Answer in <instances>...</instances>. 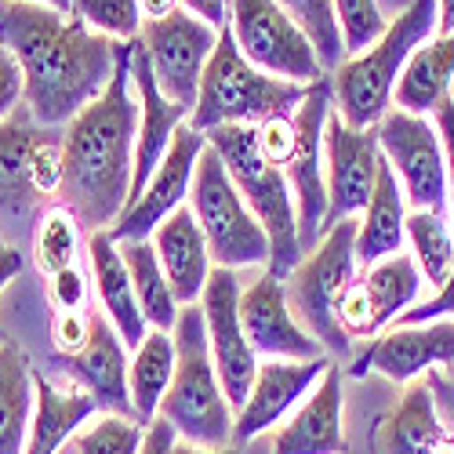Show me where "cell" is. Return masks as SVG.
Here are the masks:
<instances>
[{"mask_svg":"<svg viewBox=\"0 0 454 454\" xmlns=\"http://www.w3.org/2000/svg\"><path fill=\"white\" fill-rule=\"evenodd\" d=\"M0 48L19 66L26 95L22 106L41 128L69 124L113 81L124 44L88 29L66 15L29 0H0Z\"/></svg>","mask_w":454,"mask_h":454,"instance_id":"1","label":"cell"},{"mask_svg":"<svg viewBox=\"0 0 454 454\" xmlns=\"http://www.w3.org/2000/svg\"><path fill=\"white\" fill-rule=\"evenodd\" d=\"M131 41L121 51L109 88L84 106L62 131L59 200L77 215L81 230H109L131 200L138 95H131Z\"/></svg>","mask_w":454,"mask_h":454,"instance_id":"2","label":"cell"},{"mask_svg":"<svg viewBox=\"0 0 454 454\" xmlns=\"http://www.w3.org/2000/svg\"><path fill=\"white\" fill-rule=\"evenodd\" d=\"M436 22H440L436 0H411L367 51L338 66L331 73V98L338 117L360 131L378 128V121L393 109L407 59L433 41Z\"/></svg>","mask_w":454,"mask_h":454,"instance_id":"3","label":"cell"},{"mask_svg":"<svg viewBox=\"0 0 454 454\" xmlns=\"http://www.w3.org/2000/svg\"><path fill=\"white\" fill-rule=\"evenodd\" d=\"M171 338H175V378L164 393L157 419H164L175 429V436L185 443L230 447L237 411L225 400V389L218 382L200 301L178 309Z\"/></svg>","mask_w":454,"mask_h":454,"instance_id":"4","label":"cell"},{"mask_svg":"<svg viewBox=\"0 0 454 454\" xmlns=\"http://www.w3.org/2000/svg\"><path fill=\"white\" fill-rule=\"evenodd\" d=\"M306 95H309V84H291V81H280V77L254 69L240 55L233 29L225 26L218 33V44L200 77V95H197L193 113H189V124L204 135L225 124L258 128L273 117H291Z\"/></svg>","mask_w":454,"mask_h":454,"instance_id":"5","label":"cell"},{"mask_svg":"<svg viewBox=\"0 0 454 454\" xmlns=\"http://www.w3.org/2000/svg\"><path fill=\"white\" fill-rule=\"evenodd\" d=\"M207 145L222 157L225 171H230L233 185L240 189L244 204L251 215L262 222V230L270 233V273L287 280V273L301 262V244H298V215H294V193L287 185V175L270 164L258 149L254 128L244 124H225L207 131Z\"/></svg>","mask_w":454,"mask_h":454,"instance_id":"6","label":"cell"},{"mask_svg":"<svg viewBox=\"0 0 454 454\" xmlns=\"http://www.w3.org/2000/svg\"><path fill=\"white\" fill-rule=\"evenodd\" d=\"M356 218H342L338 225H331L320 244L309 254H301V262L284 280L294 320L334 356H349L353 346L346 331L338 327V301L356 280Z\"/></svg>","mask_w":454,"mask_h":454,"instance_id":"7","label":"cell"},{"mask_svg":"<svg viewBox=\"0 0 454 454\" xmlns=\"http://www.w3.org/2000/svg\"><path fill=\"white\" fill-rule=\"evenodd\" d=\"M189 211L200 222L207 237L211 262L222 270H244V266H270V233L244 204L240 189L233 185L222 157L211 145H204L197 178L189 189Z\"/></svg>","mask_w":454,"mask_h":454,"instance_id":"8","label":"cell"},{"mask_svg":"<svg viewBox=\"0 0 454 454\" xmlns=\"http://www.w3.org/2000/svg\"><path fill=\"white\" fill-rule=\"evenodd\" d=\"M230 29L240 55L270 77L291 84H317L327 77L309 36L277 0H230Z\"/></svg>","mask_w":454,"mask_h":454,"instance_id":"9","label":"cell"},{"mask_svg":"<svg viewBox=\"0 0 454 454\" xmlns=\"http://www.w3.org/2000/svg\"><path fill=\"white\" fill-rule=\"evenodd\" d=\"M378 145H382V157L393 164L411 211L443 215L450 200V171L440 128H433L426 117H414V113L389 109L378 121Z\"/></svg>","mask_w":454,"mask_h":454,"instance_id":"10","label":"cell"},{"mask_svg":"<svg viewBox=\"0 0 454 454\" xmlns=\"http://www.w3.org/2000/svg\"><path fill=\"white\" fill-rule=\"evenodd\" d=\"M138 44H142L149 66H153L160 91L185 113H193L197 95H200V77L207 69L215 44H218V29L178 4L164 19L142 22Z\"/></svg>","mask_w":454,"mask_h":454,"instance_id":"11","label":"cell"},{"mask_svg":"<svg viewBox=\"0 0 454 454\" xmlns=\"http://www.w3.org/2000/svg\"><path fill=\"white\" fill-rule=\"evenodd\" d=\"M334 109L331 77L309 84V95L294 109V153L284 168L287 185L294 193L298 215V244L301 251H313L324 237L327 218V185H324V128Z\"/></svg>","mask_w":454,"mask_h":454,"instance_id":"12","label":"cell"},{"mask_svg":"<svg viewBox=\"0 0 454 454\" xmlns=\"http://www.w3.org/2000/svg\"><path fill=\"white\" fill-rule=\"evenodd\" d=\"M422 291L419 262L407 251H396L374 266H364V273L349 284V291L338 301V327L346 338H378L386 327H393Z\"/></svg>","mask_w":454,"mask_h":454,"instance_id":"13","label":"cell"},{"mask_svg":"<svg viewBox=\"0 0 454 454\" xmlns=\"http://www.w3.org/2000/svg\"><path fill=\"white\" fill-rule=\"evenodd\" d=\"M240 277L237 270L215 266L207 277V287L200 294V309L207 324V346L215 356L218 382L225 389V400L233 403V411L244 407L251 382L258 374V353L251 349L244 324H240Z\"/></svg>","mask_w":454,"mask_h":454,"instance_id":"14","label":"cell"},{"mask_svg":"<svg viewBox=\"0 0 454 454\" xmlns=\"http://www.w3.org/2000/svg\"><path fill=\"white\" fill-rule=\"evenodd\" d=\"M378 164H382V145H378V128H349L331 109L324 128V185H327V218L324 233L342 218H356L371 193Z\"/></svg>","mask_w":454,"mask_h":454,"instance_id":"15","label":"cell"},{"mask_svg":"<svg viewBox=\"0 0 454 454\" xmlns=\"http://www.w3.org/2000/svg\"><path fill=\"white\" fill-rule=\"evenodd\" d=\"M207 145V135L197 131L193 124H182L175 131V142L168 149V157L160 160V168L153 171V178L145 182V189L138 193V200H131L124 207V215L109 225V237L113 240H149L153 230L182 207V200L189 197L193 189V178H197V164H200V153Z\"/></svg>","mask_w":454,"mask_h":454,"instance_id":"16","label":"cell"},{"mask_svg":"<svg viewBox=\"0 0 454 454\" xmlns=\"http://www.w3.org/2000/svg\"><path fill=\"white\" fill-rule=\"evenodd\" d=\"M440 364H454V320H429V324H393L371 346L353 360L349 374L364 378L367 371L386 374L389 382L403 386L422 371H433Z\"/></svg>","mask_w":454,"mask_h":454,"instance_id":"17","label":"cell"},{"mask_svg":"<svg viewBox=\"0 0 454 454\" xmlns=\"http://www.w3.org/2000/svg\"><path fill=\"white\" fill-rule=\"evenodd\" d=\"M240 324L254 353L270 360H317L327 356V349L317 342L309 331H301L294 320L284 280L273 277L270 270L262 273L251 287L240 291Z\"/></svg>","mask_w":454,"mask_h":454,"instance_id":"18","label":"cell"},{"mask_svg":"<svg viewBox=\"0 0 454 454\" xmlns=\"http://www.w3.org/2000/svg\"><path fill=\"white\" fill-rule=\"evenodd\" d=\"M331 356H317V360H270L258 364V374L251 382V393L244 400V407L237 411V426H233V440L247 443L251 436L266 433L270 426H277L284 414L317 389V382L327 374Z\"/></svg>","mask_w":454,"mask_h":454,"instance_id":"19","label":"cell"},{"mask_svg":"<svg viewBox=\"0 0 454 454\" xmlns=\"http://www.w3.org/2000/svg\"><path fill=\"white\" fill-rule=\"evenodd\" d=\"M131 84L138 95V142H135V178H131V200H138V193L145 189V182L153 178V171L160 168V160L168 157V149L175 142V131L189 121V113L182 106H175L157 77L153 66H149L138 36L131 41ZM128 200V204H131Z\"/></svg>","mask_w":454,"mask_h":454,"instance_id":"20","label":"cell"},{"mask_svg":"<svg viewBox=\"0 0 454 454\" xmlns=\"http://www.w3.org/2000/svg\"><path fill=\"white\" fill-rule=\"evenodd\" d=\"M124 338L117 334L106 320V313H95L91 320V338L88 346L66 360V374L69 382L84 389L102 414H124V419H135V407H131V393H128V367L131 360L124 356ZM138 422V419H135Z\"/></svg>","mask_w":454,"mask_h":454,"instance_id":"21","label":"cell"},{"mask_svg":"<svg viewBox=\"0 0 454 454\" xmlns=\"http://www.w3.org/2000/svg\"><path fill=\"white\" fill-rule=\"evenodd\" d=\"M153 247L164 266V277L175 291L178 306H197L207 277H211V251H207V237L200 230V222L193 218L189 204H182L175 215H168L157 230H153Z\"/></svg>","mask_w":454,"mask_h":454,"instance_id":"22","label":"cell"},{"mask_svg":"<svg viewBox=\"0 0 454 454\" xmlns=\"http://www.w3.org/2000/svg\"><path fill=\"white\" fill-rule=\"evenodd\" d=\"M273 454H346L342 433V371L338 364L317 382L309 400L301 403L287 426L273 436Z\"/></svg>","mask_w":454,"mask_h":454,"instance_id":"23","label":"cell"},{"mask_svg":"<svg viewBox=\"0 0 454 454\" xmlns=\"http://www.w3.org/2000/svg\"><path fill=\"white\" fill-rule=\"evenodd\" d=\"M88 266H91V284H95V294H98V306H102L106 320L117 327L124 346L135 353L145 342L149 324L138 309L135 284H131V273L124 266L121 244L109 237V230H95L88 237Z\"/></svg>","mask_w":454,"mask_h":454,"instance_id":"24","label":"cell"},{"mask_svg":"<svg viewBox=\"0 0 454 454\" xmlns=\"http://www.w3.org/2000/svg\"><path fill=\"white\" fill-rule=\"evenodd\" d=\"M91 414H98V403L84 389H59L48 374L33 371V422L26 436V454H59V447Z\"/></svg>","mask_w":454,"mask_h":454,"instance_id":"25","label":"cell"},{"mask_svg":"<svg viewBox=\"0 0 454 454\" xmlns=\"http://www.w3.org/2000/svg\"><path fill=\"white\" fill-rule=\"evenodd\" d=\"M48 138V128L33 124L29 113L0 121V218L29 215L36 200H44L33 185V153Z\"/></svg>","mask_w":454,"mask_h":454,"instance_id":"26","label":"cell"},{"mask_svg":"<svg viewBox=\"0 0 454 454\" xmlns=\"http://www.w3.org/2000/svg\"><path fill=\"white\" fill-rule=\"evenodd\" d=\"M403 185L393 171V164L382 157L374 178V193L364 207L360 230H356V262L374 266L389 254H396L407 240V215H403Z\"/></svg>","mask_w":454,"mask_h":454,"instance_id":"27","label":"cell"},{"mask_svg":"<svg viewBox=\"0 0 454 454\" xmlns=\"http://www.w3.org/2000/svg\"><path fill=\"white\" fill-rule=\"evenodd\" d=\"M447 440L429 382H414L378 426V454H436Z\"/></svg>","mask_w":454,"mask_h":454,"instance_id":"28","label":"cell"},{"mask_svg":"<svg viewBox=\"0 0 454 454\" xmlns=\"http://www.w3.org/2000/svg\"><path fill=\"white\" fill-rule=\"evenodd\" d=\"M454 84V33H443L436 41L422 44L403 66V77L396 84V109L426 117L450 98Z\"/></svg>","mask_w":454,"mask_h":454,"instance_id":"29","label":"cell"},{"mask_svg":"<svg viewBox=\"0 0 454 454\" xmlns=\"http://www.w3.org/2000/svg\"><path fill=\"white\" fill-rule=\"evenodd\" d=\"M33 422V367L26 349L0 342V454H26Z\"/></svg>","mask_w":454,"mask_h":454,"instance_id":"30","label":"cell"},{"mask_svg":"<svg viewBox=\"0 0 454 454\" xmlns=\"http://www.w3.org/2000/svg\"><path fill=\"white\" fill-rule=\"evenodd\" d=\"M171 378H175V338H171V331L149 327L145 342L135 349L131 367H128V393H131L135 419L142 426L157 422Z\"/></svg>","mask_w":454,"mask_h":454,"instance_id":"31","label":"cell"},{"mask_svg":"<svg viewBox=\"0 0 454 454\" xmlns=\"http://www.w3.org/2000/svg\"><path fill=\"white\" fill-rule=\"evenodd\" d=\"M121 254H124V266L131 273L135 298H138V309H142L145 324L153 331H175L182 306L175 301V291L164 277L153 240H121Z\"/></svg>","mask_w":454,"mask_h":454,"instance_id":"32","label":"cell"},{"mask_svg":"<svg viewBox=\"0 0 454 454\" xmlns=\"http://www.w3.org/2000/svg\"><path fill=\"white\" fill-rule=\"evenodd\" d=\"M81 222L69 207L55 204L36 215V230H33V258L36 270L44 277H55L69 266H81Z\"/></svg>","mask_w":454,"mask_h":454,"instance_id":"33","label":"cell"},{"mask_svg":"<svg viewBox=\"0 0 454 454\" xmlns=\"http://www.w3.org/2000/svg\"><path fill=\"white\" fill-rule=\"evenodd\" d=\"M407 240H411V251H414V262H419L422 280L440 291L454 273V237L447 230L443 215L411 211L407 215Z\"/></svg>","mask_w":454,"mask_h":454,"instance_id":"34","label":"cell"},{"mask_svg":"<svg viewBox=\"0 0 454 454\" xmlns=\"http://www.w3.org/2000/svg\"><path fill=\"white\" fill-rule=\"evenodd\" d=\"M277 4L301 26V33L309 36V44L324 66V73H331L342 66L346 59V41H342V26H338V12L334 0H277Z\"/></svg>","mask_w":454,"mask_h":454,"instance_id":"35","label":"cell"},{"mask_svg":"<svg viewBox=\"0 0 454 454\" xmlns=\"http://www.w3.org/2000/svg\"><path fill=\"white\" fill-rule=\"evenodd\" d=\"M88 29L109 36V41H135L142 29V0H73V12Z\"/></svg>","mask_w":454,"mask_h":454,"instance_id":"36","label":"cell"},{"mask_svg":"<svg viewBox=\"0 0 454 454\" xmlns=\"http://www.w3.org/2000/svg\"><path fill=\"white\" fill-rule=\"evenodd\" d=\"M436 128H440V138H443L447 171H450V200H454V102H450V98L436 109ZM443 317L454 320V273H450V280H447L429 301H422V306L407 309L396 324H429V320H443Z\"/></svg>","mask_w":454,"mask_h":454,"instance_id":"37","label":"cell"},{"mask_svg":"<svg viewBox=\"0 0 454 454\" xmlns=\"http://www.w3.org/2000/svg\"><path fill=\"white\" fill-rule=\"evenodd\" d=\"M145 443V426L124 414H102V419L77 436V454H138Z\"/></svg>","mask_w":454,"mask_h":454,"instance_id":"38","label":"cell"},{"mask_svg":"<svg viewBox=\"0 0 454 454\" xmlns=\"http://www.w3.org/2000/svg\"><path fill=\"white\" fill-rule=\"evenodd\" d=\"M334 12H338V26H342L346 55L367 51L389 26L378 0H334Z\"/></svg>","mask_w":454,"mask_h":454,"instance_id":"39","label":"cell"},{"mask_svg":"<svg viewBox=\"0 0 454 454\" xmlns=\"http://www.w3.org/2000/svg\"><path fill=\"white\" fill-rule=\"evenodd\" d=\"M91 320L95 313L91 309H81V313H55L51 317V346L59 356H77L84 346H88V338H91Z\"/></svg>","mask_w":454,"mask_h":454,"instance_id":"40","label":"cell"},{"mask_svg":"<svg viewBox=\"0 0 454 454\" xmlns=\"http://www.w3.org/2000/svg\"><path fill=\"white\" fill-rule=\"evenodd\" d=\"M88 277L81 266H69L55 277H48V298H51V306L55 313H81L88 309Z\"/></svg>","mask_w":454,"mask_h":454,"instance_id":"41","label":"cell"},{"mask_svg":"<svg viewBox=\"0 0 454 454\" xmlns=\"http://www.w3.org/2000/svg\"><path fill=\"white\" fill-rule=\"evenodd\" d=\"M254 135H258L262 157L284 171L287 160H291V153H294V113H291V117H273L266 124H258Z\"/></svg>","mask_w":454,"mask_h":454,"instance_id":"42","label":"cell"},{"mask_svg":"<svg viewBox=\"0 0 454 454\" xmlns=\"http://www.w3.org/2000/svg\"><path fill=\"white\" fill-rule=\"evenodd\" d=\"M22 95H26L22 66H19V59L8 48H0V121H8L12 113L19 109Z\"/></svg>","mask_w":454,"mask_h":454,"instance_id":"43","label":"cell"},{"mask_svg":"<svg viewBox=\"0 0 454 454\" xmlns=\"http://www.w3.org/2000/svg\"><path fill=\"white\" fill-rule=\"evenodd\" d=\"M426 382L433 389V400H436V411H440V422L443 429L454 436V378L450 374H440L436 367L426 371Z\"/></svg>","mask_w":454,"mask_h":454,"instance_id":"44","label":"cell"},{"mask_svg":"<svg viewBox=\"0 0 454 454\" xmlns=\"http://www.w3.org/2000/svg\"><path fill=\"white\" fill-rule=\"evenodd\" d=\"M185 12H193L197 19H204L207 26H215L218 33L230 26V0H178Z\"/></svg>","mask_w":454,"mask_h":454,"instance_id":"45","label":"cell"},{"mask_svg":"<svg viewBox=\"0 0 454 454\" xmlns=\"http://www.w3.org/2000/svg\"><path fill=\"white\" fill-rule=\"evenodd\" d=\"M175 429L164 422V419H157L153 426H145V443H142V450L138 454H171V447H175Z\"/></svg>","mask_w":454,"mask_h":454,"instance_id":"46","label":"cell"},{"mask_svg":"<svg viewBox=\"0 0 454 454\" xmlns=\"http://www.w3.org/2000/svg\"><path fill=\"white\" fill-rule=\"evenodd\" d=\"M19 273H22V251L0 237V294H4V287H8Z\"/></svg>","mask_w":454,"mask_h":454,"instance_id":"47","label":"cell"},{"mask_svg":"<svg viewBox=\"0 0 454 454\" xmlns=\"http://www.w3.org/2000/svg\"><path fill=\"white\" fill-rule=\"evenodd\" d=\"M171 454H240V447H197V443H185V440H175Z\"/></svg>","mask_w":454,"mask_h":454,"instance_id":"48","label":"cell"},{"mask_svg":"<svg viewBox=\"0 0 454 454\" xmlns=\"http://www.w3.org/2000/svg\"><path fill=\"white\" fill-rule=\"evenodd\" d=\"M178 8V0H142V19L149 22V19H164V15H171Z\"/></svg>","mask_w":454,"mask_h":454,"instance_id":"49","label":"cell"},{"mask_svg":"<svg viewBox=\"0 0 454 454\" xmlns=\"http://www.w3.org/2000/svg\"><path fill=\"white\" fill-rule=\"evenodd\" d=\"M440 4V22H436V33H454V0H436Z\"/></svg>","mask_w":454,"mask_h":454,"instance_id":"50","label":"cell"},{"mask_svg":"<svg viewBox=\"0 0 454 454\" xmlns=\"http://www.w3.org/2000/svg\"><path fill=\"white\" fill-rule=\"evenodd\" d=\"M29 4H44V8H55V12H73V0H29Z\"/></svg>","mask_w":454,"mask_h":454,"instance_id":"51","label":"cell"},{"mask_svg":"<svg viewBox=\"0 0 454 454\" xmlns=\"http://www.w3.org/2000/svg\"><path fill=\"white\" fill-rule=\"evenodd\" d=\"M436 454H454V436H450V433H447V440L436 447Z\"/></svg>","mask_w":454,"mask_h":454,"instance_id":"52","label":"cell"},{"mask_svg":"<svg viewBox=\"0 0 454 454\" xmlns=\"http://www.w3.org/2000/svg\"><path fill=\"white\" fill-rule=\"evenodd\" d=\"M0 342H8V338H4V327H0Z\"/></svg>","mask_w":454,"mask_h":454,"instance_id":"53","label":"cell"},{"mask_svg":"<svg viewBox=\"0 0 454 454\" xmlns=\"http://www.w3.org/2000/svg\"><path fill=\"white\" fill-rule=\"evenodd\" d=\"M450 378H454V364H450Z\"/></svg>","mask_w":454,"mask_h":454,"instance_id":"54","label":"cell"}]
</instances>
